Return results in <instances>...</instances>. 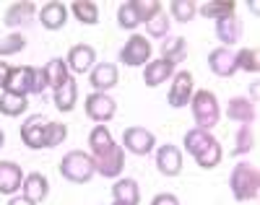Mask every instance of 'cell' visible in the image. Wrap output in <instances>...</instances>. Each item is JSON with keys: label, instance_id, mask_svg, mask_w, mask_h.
<instances>
[{"label": "cell", "instance_id": "cell-1", "mask_svg": "<svg viewBox=\"0 0 260 205\" xmlns=\"http://www.w3.org/2000/svg\"><path fill=\"white\" fill-rule=\"evenodd\" d=\"M190 112H192V120H195V127L201 130H208L219 125L221 120V107H219V99H216L213 91L208 88H201L195 91L192 99H190Z\"/></svg>", "mask_w": 260, "mask_h": 205}, {"label": "cell", "instance_id": "cell-2", "mask_svg": "<svg viewBox=\"0 0 260 205\" xmlns=\"http://www.w3.org/2000/svg\"><path fill=\"white\" fill-rule=\"evenodd\" d=\"M229 187H232L234 200H240V202L255 200V197H257V190H260L257 166L250 164V161L237 164V166L232 169V174H229Z\"/></svg>", "mask_w": 260, "mask_h": 205}, {"label": "cell", "instance_id": "cell-3", "mask_svg": "<svg viewBox=\"0 0 260 205\" xmlns=\"http://www.w3.org/2000/svg\"><path fill=\"white\" fill-rule=\"evenodd\" d=\"M60 174L71 182V185H86L94 177V158L86 151H71L62 156Z\"/></svg>", "mask_w": 260, "mask_h": 205}, {"label": "cell", "instance_id": "cell-4", "mask_svg": "<svg viewBox=\"0 0 260 205\" xmlns=\"http://www.w3.org/2000/svg\"><path fill=\"white\" fill-rule=\"evenodd\" d=\"M83 109H86V117L94 120L96 125H104L110 122L115 115H117V101L110 96V94H99V91H91L83 101Z\"/></svg>", "mask_w": 260, "mask_h": 205}, {"label": "cell", "instance_id": "cell-5", "mask_svg": "<svg viewBox=\"0 0 260 205\" xmlns=\"http://www.w3.org/2000/svg\"><path fill=\"white\" fill-rule=\"evenodd\" d=\"M31 88H34V67L31 65H8L6 78H3V91L29 96Z\"/></svg>", "mask_w": 260, "mask_h": 205}, {"label": "cell", "instance_id": "cell-6", "mask_svg": "<svg viewBox=\"0 0 260 205\" xmlns=\"http://www.w3.org/2000/svg\"><path fill=\"white\" fill-rule=\"evenodd\" d=\"M151 60V42L141 34H130L125 47L120 50V62L127 67H141Z\"/></svg>", "mask_w": 260, "mask_h": 205}, {"label": "cell", "instance_id": "cell-7", "mask_svg": "<svg viewBox=\"0 0 260 205\" xmlns=\"http://www.w3.org/2000/svg\"><path fill=\"white\" fill-rule=\"evenodd\" d=\"M122 169H125V148L117 146V143L107 151V153H102V156L94 158V174H99V177L120 179Z\"/></svg>", "mask_w": 260, "mask_h": 205}, {"label": "cell", "instance_id": "cell-8", "mask_svg": "<svg viewBox=\"0 0 260 205\" xmlns=\"http://www.w3.org/2000/svg\"><path fill=\"white\" fill-rule=\"evenodd\" d=\"M122 148L130 151V153H136V156H148L151 151L156 148V138H154V132H151L148 127H127L122 132Z\"/></svg>", "mask_w": 260, "mask_h": 205}, {"label": "cell", "instance_id": "cell-9", "mask_svg": "<svg viewBox=\"0 0 260 205\" xmlns=\"http://www.w3.org/2000/svg\"><path fill=\"white\" fill-rule=\"evenodd\" d=\"M192 94H195V86H192V73L190 71H180V73L172 76V86H169V94H167L169 107H175V109L187 107Z\"/></svg>", "mask_w": 260, "mask_h": 205}, {"label": "cell", "instance_id": "cell-10", "mask_svg": "<svg viewBox=\"0 0 260 205\" xmlns=\"http://www.w3.org/2000/svg\"><path fill=\"white\" fill-rule=\"evenodd\" d=\"M65 65H68V71L81 76V73H89L91 67L96 65V52L91 44H73L68 50V57H65Z\"/></svg>", "mask_w": 260, "mask_h": 205}, {"label": "cell", "instance_id": "cell-11", "mask_svg": "<svg viewBox=\"0 0 260 205\" xmlns=\"http://www.w3.org/2000/svg\"><path fill=\"white\" fill-rule=\"evenodd\" d=\"M117 81H120V73H117L115 62H99L89 71V83H91L94 91H99V94H107L110 88H115Z\"/></svg>", "mask_w": 260, "mask_h": 205}, {"label": "cell", "instance_id": "cell-12", "mask_svg": "<svg viewBox=\"0 0 260 205\" xmlns=\"http://www.w3.org/2000/svg\"><path fill=\"white\" fill-rule=\"evenodd\" d=\"M156 169L164 177H177L182 172V151L172 143H164L156 151Z\"/></svg>", "mask_w": 260, "mask_h": 205}, {"label": "cell", "instance_id": "cell-13", "mask_svg": "<svg viewBox=\"0 0 260 205\" xmlns=\"http://www.w3.org/2000/svg\"><path fill=\"white\" fill-rule=\"evenodd\" d=\"M172 76H175V65H172L169 60L159 57V60H148L143 65V83L148 88H156L161 86L164 81H172Z\"/></svg>", "mask_w": 260, "mask_h": 205}, {"label": "cell", "instance_id": "cell-14", "mask_svg": "<svg viewBox=\"0 0 260 205\" xmlns=\"http://www.w3.org/2000/svg\"><path fill=\"white\" fill-rule=\"evenodd\" d=\"M24 172L16 161H0V195H16L24 185Z\"/></svg>", "mask_w": 260, "mask_h": 205}, {"label": "cell", "instance_id": "cell-15", "mask_svg": "<svg viewBox=\"0 0 260 205\" xmlns=\"http://www.w3.org/2000/svg\"><path fill=\"white\" fill-rule=\"evenodd\" d=\"M65 21H68V6H65V3H57V0H52V3H45V6L39 8V24L45 26L47 31L62 29Z\"/></svg>", "mask_w": 260, "mask_h": 205}, {"label": "cell", "instance_id": "cell-16", "mask_svg": "<svg viewBox=\"0 0 260 205\" xmlns=\"http://www.w3.org/2000/svg\"><path fill=\"white\" fill-rule=\"evenodd\" d=\"M208 67L213 76L219 78H232L237 73V62H234V52L229 47H216L208 55Z\"/></svg>", "mask_w": 260, "mask_h": 205}, {"label": "cell", "instance_id": "cell-17", "mask_svg": "<svg viewBox=\"0 0 260 205\" xmlns=\"http://www.w3.org/2000/svg\"><path fill=\"white\" fill-rule=\"evenodd\" d=\"M21 195L39 205L42 200L50 195V182H47V177L42 174V172L26 174V177H24V185H21Z\"/></svg>", "mask_w": 260, "mask_h": 205}, {"label": "cell", "instance_id": "cell-18", "mask_svg": "<svg viewBox=\"0 0 260 205\" xmlns=\"http://www.w3.org/2000/svg\"><path fill=\"white\" fill-rule=\"evenodd\" d=\"M45 125H47V120L37 117V115L21 125V141H24L26 148H34V151L45 148Z\"/></svg>", "mask_w": 260, "mask_h": 205}, {"label": "cell", "instance_id": "cell-19", "mask_svg": "<svg viewBox=\"0 0 260 205\" xmlns=\"http://www.w3.org/2000/svg\"><path fill=\"white\" fill-rule=\"evenodd\" d=\"M226 117L234 120V122H240V125H252L255 117H257V109H255V104H252L250 99L234 96V99H229V104H226Z\"/></svg>", "mask_w": 260, "mask_h": 205}, {"label": "cell", "instance_id": "cell-20", "mask_svg": "<svg viewBox=\"0 0 260 205\" xmlns=\"http://www.w3.org/2000/svg\"><path fill=\"white\" fill-rule=\"evenodd\" d=\"M112 197L115 202H122V205H138L141 202V187L136 179H127V177H120L115 185H112Z\"/></svg>", "mask_w": 260, "mask_h": 205}, {"label": "cell", "instance_id": "cell-21", "mask_svg": "<svg viewBox=\"0 0 260 205\" xmlns=\"http://www.w3.org/2000/svg\"><path fill=\"white\" fill-rule=\"evenodd\" d=\"M37 16V8L34 3H13L8 11H6V26L11 29H21V26H29Z\"/></svg>", "mask_w": 260, "mask_h": 205}, {"label": "cell", "instance_id": "cell-22", "mask_svg": "<svg viewBox=\"0 0 260 205\" xmlns=\"http://www.w3.org/2000/svg\"><path fill=\"white\" fill-rule=\"evenodd\" d=\"M216 138H213V135L208 132V130H201V127H192V130H187L185 132V138H182V148L195 158V156H198V153H203L211 143H213Z\"/></svg>", "mask_w": 260, "mask_h": 205}, {"label": "cell", "instance_id": "cell-23", "mask_svg": "<svg viewBox=\"0 0 260 205\" xmlns=\"http://www.w3.org/2000/svg\"><path fill=\"white\" fill-rule=\"evenodd\" d=\"M42 73H45V81H47V86L50 88H60L65 81L71 78V71H68V65H65V60L62 57H52V60H47L45 62V67H42Z\"/></svg>", "mask_w": 260, "mask_h": 205}, {"label": "cell", "instance_id": "cell-24", "mask_svg": "<svg viewBox=\"0 0 260 205\" xmlns=\"http://www.w3.org/2000/svg\"><path fill=\"white\" fill-rule=\"evenodd\" d=\"M240 34H242V21L237 18V13H234V16H226V18H221V21H216V37H219L221 47H229V44H234L237 39H240Z\"/></svg>", "mask_w": 260, "mask_h": 205}, {"label": "cell", "instance_id": "cell-25", "mask_svg": "<svg viewBox=\"0 0 260 205\" xmlns=\"http://www.w3.org/2000/svg\"><path fill=\"white\" fill-rule=\"evenodd\" d=\"M52 101H55L57 112H73V109H76V101H78V83H76L73 76L55 91V99H52Z\"/></svg>", "mask_w": 260, "mask_h": 205}, {"label": "cell", "instance_id": "cell-26", "mask_svg": "<svg viewBox=\"0 0 260 205\" xmlns=\"http://www.w3.org/2000/svg\"><path fill=\"white\" fill-rule=\"evenodd\" d=\"M112 146H115V141H112V132H110V127H107V125H96L89 132V156L91 158L107 153Z\"/></svg>", "mask_w": 260, "mask_h": 205}, {"label": "cell", "instance_id": "cell-27", "mask_svg": "<svg viewBox=\"0 0 260 205\" xmlns=\"http://www.w3.org/2000/svg\"><path fill=\"white\" fill-rule=\"evenodd\" d=\"M29 107L26 96H21V94H11V91H3L0 94V115H6V117H18V115H24Z\"/></svg>", "mask_w": 260, "mask_h": 205}, {"label": "cell", "instance_id": "cell-28", "mask_svg": "<svg viewBox=\"0 0 260 205\" xmlns=\"http://www.w3.org/2000/svg\"><path fill=\"white\" fill-rule=\"evenodd\" d=\"M68 11L81 21V24H86V26L99 24V6L91 3V0H76V3H71Z\"/></svg>", "mask_w": 260, "mask_h": 205}, {"label": "cell", "instance_id": "cell-29", "mask_svg": "<svg viewBox=\"0 0 260 205\" xmlns=\"http://www.w3.org/2000/svg\"><path fill=\"white\" fill-rule=\"evenodd\" d=\"M161 57L169 60L172 65L182 62V60L187 57V42H185L182 37H169V39H164V44H161Z\"/></svg>", "mask_w": 260, "mask_h": 205}, {"label": "cell", "instance_id": "cell-30", "mask_svg": "<svg viewBox=\"0 0 260 205\" xmlns=\"http://www.w3.org/2000/svg\"><path fill=\"white\" fill-rule=\"evenodd\" d=\"M198 11L203 13V18L221 21V18H226V16H234V11H237V3H232V0H211V3H203V6H198Z\"/></svg>", "mask_w": 260, "mask_h": 205}, {"label": "cell", "instance_id": "cell-31", "mask_svg": "<svg viewBox=\"0 0 260 205\" xmlns=\"http://www.w3.org/2000/svg\"><path fill=\"white\" fill-rule=\"evenodd\" d=\"M117 24H120V29H127V31H136V29L143 24L141 16H138V11H136V6H133V0H127V3L120 6V11H117Z\"/></svg>", "mask_w": 260, "mask_h": 205}, {"label": "cell", "instance_id": "cell-32", "mask_svg": "<svg viewBox=\"0 0 260 205\" xmlns=\"http://www.w3.org/2000/svg\"><path fill=\"white\" fill-rule=\"evenodd\" d=\"M221 158H224V148H221L219 141H213L203 153L195 156V164H198L201 169H213V166H219V164H221Z\"/></svg>", "mask_w": 260, "mask_h": 205}, {"label": "cell", "instance_id": "cell-33", "mask_svg": "<svg viewBox=\"0 0 260 205\" xmlns=\"http://www.w3.org/2000/svg\"><path fill=\"white\" fill-rule=\"evenodd\" d=\"M169 13L180 24H187L198 13V3H192V0H175V3H169Z\"/></svg>", "mask_w": 260, "mask_h": 205}, {"label": "cell", "instance_id": "cell-34", "mask_svg": "<svg viewBox=\"0 0 260 205\" xmlns=\"http://www.w3.org/2000/svg\"><path fill=\"white\" fill-rule=\"evenodd\" d=\"M68 138V125L65 122H47L45 125V148H57Z\"/></svg>", "mask_w": 260, "mask_h": 205}, {"label": "cell", "instance_id": "cell-35", "mask_svg": "<svg viewBox=\"0 0 260 205\" xmlns=\"http://www.w3.org/2000/svg\"><path fill=\"white\" fill-rule=\"evenodd\" d=\"M24 47H26V37H24V34H18V31L6 34L3 39H0V57H13V55H18Z\"/></svg>", "mask_w": 260, "mask_h": 205}, {"label": "cell", "instance_id": "cell-36", "mask_svg": "<svg viewBox=\"0 0 260 205\" xmlns=\"http://www.w3.org/2000/svg\"><path fill=\"white\" fill-rule=\"evenodd\" d=\"M234 62H237V71H245V73H257V50L255 47H245L240 52H234Z\"/></svg>", "mask_w": 260, "mask_h": 205}, {"label": "cell", "instance_id": "cell-37", "mask_svg": "<svg viewBox=\"0 0 260 205\" xmlns=\"http://www.w3.org/2000/svg\"><path fill=\"white\" fill-rule=\"evenodd\" d=\"M252 148H255V125H240V130H237L234 153L242 156V153H250Z\"/></svg>", "mask_w": 260, "mask_h": 205}, {"label": "cell", "instance_id": "cell-38", "mask_svg": "<svg viewBox=\"0 0 260 205\" xmlns=\"http://www.w3.org/2000/svg\"><path fill=\"white\" fill-rule=\"evenodd\" d=\"M169 16L161 11V13H156L151 21H146V34L148 37H154V39H164L167 34H169Z\"/></svg>", "mask_w": 260, "mask_h": 205}, {"label": "cell", "instance_id": "cell-39", "mask_svg": "<svg viewBox=\"0 0 260 205\" xmlns=\"http://www.w3.org/2000/svg\"><path fill=\"white\" fill-rule=\"evenodd\" d=\"M133 6H136V11H138L143 24L151 21L156 13H161V3H156V0H133Z\"/></svg>", "mask_w": 260, "mask_h": 205}, {"label": "cell", "instance_id": "cell-40", "mask_svg": "<svg viewBox=\"0 0 260 205\" xmlns=\"http://www.w3.org/2000/svg\"><path fill=\"white\" fill-rule=\"evenodd\" d=\"M45 88H47L45 73H42V67H34V88H31V94H42Z\"/></svg>", "mask_w": 260, "mask_h": 205}, {"label": "cell", "instance_id": "cell-41", "mask_svg": "<svg viewBox=\"0 0 260 205\" xmlns=\"http://www.w3.org/2000/svg\"><path fill=\"white\" fill-rule=\"evenodd\" d=\"M151 205H180V200L172 192H161V195H156L154 200H151Z\"/></svg>", "mask_w": 260, "mask_h": 205}, {"label": "cell", "instance_id": "cell-42", "mask_svg": "<svg viewBox=\"0 0 260 205\" xmlns=\"http://www.w3.org/2000/svg\"><path fill=\"white\" fill-rule=\"evenodd\" d=\"M6 205H37V202H31V200H26L24 195H13Z\"/></svg>", "mask_w": 260, "mask_h": 205}, {"label": "cell", "instance_id": "cell-43", "mask_svg": "<svg viewBox=\"0 0 260 205\" xmlns=\"http://www.w3.org/2000/svg\"><path fill=\"white\" fill-rule=\"evenodd\" d=\"M6 71H8V65L0 60V88H3V78H6Z\"/></svg>", "mask_w": 260, "mask_h": 205}, {"label": "cell", "instance_id": "cell-44", "mask_svg": "<svg viewBox=\"0 0 260 205\" xmlns=\"http://www.w3.org/2000/svg\"><path fill=\"white\" fill-rule=\"evenodd\" d=\"M255 99H257V83H252V99H250V101L255 104Z\"/></svg>", "mask_w": 260, "mask_h": 205}, {"label": "cell", "instance_id": "cell-45", "mask_svg": "<svg viewBox=\"0 0 260 205\" xmlns=\"http://www.w3.org/2000/svg\"><path fill=\"white\" fill-rule=\"evenodd\" d=\"M3 143H6V132H3V127H0V151H3Z\"/></svg>", "mask_w": 260, "mask_h": 205}, {"label": "cell", "instance_id": "cell-46", "mask_svg": "<svg viewBox=\"0 0 260 205\" xmlns=\"http://www.w3.org/2000/svg\"><path fill=\"white\" fill-rule=\"evenodd\" d=\"M115 205H122V202H115Z\"/></svg>", "mask_w": 260, "mask_h": 205}]
</instances>
